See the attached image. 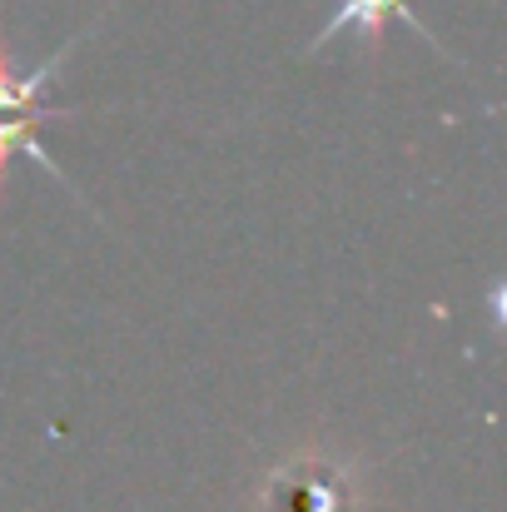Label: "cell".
I'll return each mask as SVG.
<instances>
[{
	"label": "cell",
	"instance_id": "1",
	"mask_svg": "<svg viewBox=\"0 0 507 512\" xmlns=\"http://www.w3.org/2000/svg\"><path fill=\"white\" fill-rule=\"evenodd\" d=\"M244 512H373V473L343 443H294L259 468Z\"/></svg>",
	"mask_w": 507,
	"mask_h": 512
},
{
	"label": "cell",
	"instance_id": "2",
	"mask_svg": "<svg viewBox=\"0 0 507 512\" xmlns=\"http://www.w3.org/2000/svg\"><path fill=\"white\" fill-rule=\"evenodd\" d=\"M100 20H105V15H95V20H90L80 35H70V40H65V45H60L45 65H35V70H15L10 40L0 35V199H5V184H10V160H15V155H30L40 170L55 174V179H60V184H65V189H70V194L85 204V194L75 189V179H70V174H65L55 160H50V155H45V150H40L35 130H40L45 120L65 115V110H50L40 95H45V85L55 80V70L70 60V50H75V45H80V40H85V35L100 25ZM85 209H90V204H85Z\"/></svg>",
	"mask_w": 507,
	"mask_h": 512
},
{
	"label": "cell",
	"instance_id": "3",
	"mask_svg": "<svg viewBox=\"0 0 507 512\" xmlns=\"http://www.w3.org/2000/svg\"><path fill=\"white\" fill-rule=\"evenodd\" d=\"M388 20H403V25H408L418 40H428L438 55H448V60L458 65V55H453V50H448V45H443V40L428 30V20H423V15H418L408 0H338V10L329 15V25H324V30L309 40V55H319V50H324L329 40H338V35H358L368 50H378V45H383V30H388Z\"/></svg>",
	"mask_w": 507,
	"mask_h": 512
}]
</instances>
